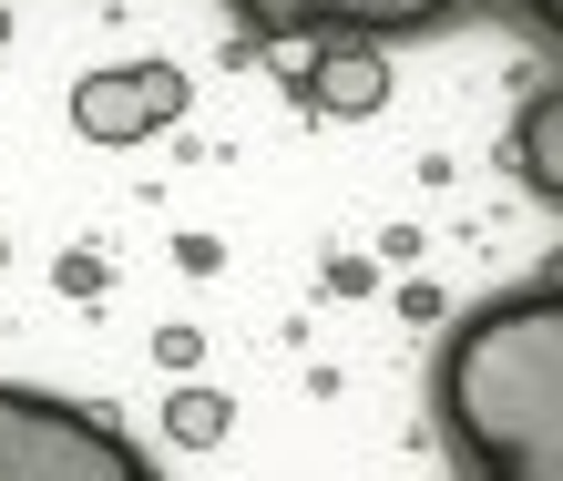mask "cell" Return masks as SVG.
<instances>
[{"label": "cell", "instance_id": "cell-1", "mask_svg": "<svg viewBox=\"0 0 563 481\" xmlns=\"http://www.w3.org/2000/svg\"><path fill=\"white\" fill-rule=\"evenodd\" d=\"M430 410L451 481H563V277L461 317L430 369Z\"/></svg>", "mask_w": 563, "mask_h": 481}, {"label": "cell", "instance_id": "cell-3", "mask_svg": "<svg viewBox=\"0 0 563 481\" xmlns=\"http://www.w3.org/2000/svg\"><path fill=\"white\" fill-rule=\"evenodd\" d=\"M256 42H308V31H349V42H400V31H441L461 0H225ZM563 42V0H522Z\"/></svg>", "mask_w": 563, "mask_h": 481}, {"label": "cell", "instance_id": "cell-5", "mask_svg": "<svg viewBox=\"0 0 563 481\" xmlns=\"http://www.w3.org/2000/svg\"><path fill=\"white\" fill-rule=\"evenodd\" d=\"M379 92H389V61H379L369 42L318 52V72H308V103H318V113H379Z\"/></svg>", "mask_w": 563, "mask_h": 481}, {"label": "cell", "instance_id": "cell-6", "mask_svg": "<svg viewBox=\"0 0 563 481\" xmlns=\"http://www.w3.org/2000/svg\"><path fill=\"white\" fill-rule=\"evenodd\" d=\"M512 165H522V184H533V195L563 205V92H533V103H522V123H512Z\"/></svg>", "mask_w": 563, "mask_h": 481}, {"label": "cell", "instance_id": "cell-7", "mask_svg": "<svg viewBox=\"0 0 563 481\" xmlns=\"http://www.w3.org/2000/svg\"><path fill=\"white\" fill-rule=\"evenodd\" d=\"M225 421H236V410H225L216 390H175V400H164V430H175L185 451H216V440H225Z\"/></svg>", "mask_w": 563, "mask_h": 481}, {"label": "cell", "instance_id": "cell-2", "mask_svg": "<svg viewBox=\"0 0 563 481\" xmlns=\"http://www.w3.org/2000/svg\"><path fill=\"white\" fill-rule=\"evenodd\" d=\"M0 481H154V461L92 400L0 379Z\"/></svg>", "mask_w": 563, "mask_h": 481}, {"label": "cell", "instance_id": "cell-4", "mask_svg": "<svg viewBox=\"0 0 563 481\" xmlns=\"http://www.w3.org/2000/svg\"><path fill=\"white\" fill-rule=\"evenodd\" d=\"M175 113H185V72H164V61H123V72H92L73 92V134L82 144H144Z\"/></svg>", "mask_w": 563, "mask_h": 481}]
</instances>
